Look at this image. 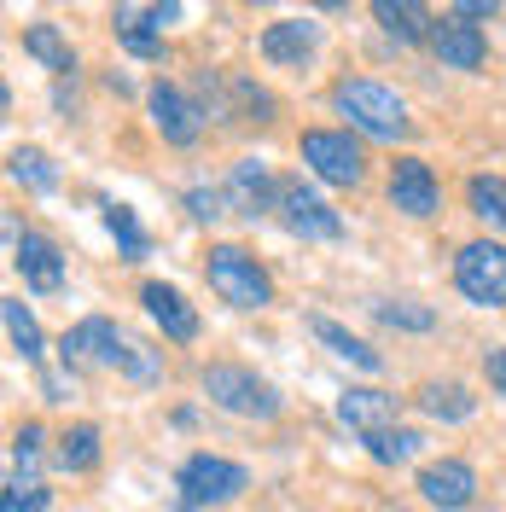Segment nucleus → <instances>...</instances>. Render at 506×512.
<instances>
[{
	"label": "nucleus",
	"instance_id": "1",
	"mask_svg": "<svg viewBox=\"0 0 506 512\" xmlns=\"http://www.w3.org/2000/svg\"><path fill=\"white\" fill-rule=\"evenodd\" d=\"M64 361L70 367H99V373H128V379H140V384L163 379V355L152 344H140V338H128L123 326L105 315L64 332Z\"/></svg>",
	"mask_w": 506,
	"mask_h": 512
},
{
	"label": "nucleus",
	"instance_id": "2",
	"mask_svg": "<svg viewBox=\"0 0 506 512\" xmlns=\"http://www.w3.org/2000/svg\"><path fill=\"white\" fill-rule=\"evenodd\" d=\"M338 99V111H344L349 123L361 128V134H373V140H402L408 134V111H402V99L379 88V82H367V76H349L332 88Z\"/></svg>",
	"mask_w": 506,
	"mask_h": 512
},
{
	"label": "nucleus",
	"instance_id": "3",
	"mask_svg": "<svg viewBox=\"0 0 506 512\" xmlns=\"http://www.w3.org/2000/svg\"><path fill=\"white\" fill-rule=\"evenodd\" d=\"M204 274H210L216 297H222V303H233V309H262V303L274 297L268 268H262L251 251H239V245H216V251H210V262H204Z\"/></svg>",
	"mask_w": 506,
	"mask_h": 512
},
{
	"label": "nucleus",
	"instance_id": "4",
	"mask_svg": "<svg viewBox=\"0 0 506 512\" xmlns=\"http://www.w3.org/2000/svg\"><path fill=\"white\" fill-rule=\"evenodd\" d=\"M204 396H210L216 408H227V414H239V419H274L280 414V396L256 379L251 367H233V361L204 367Z\"/></svg>",
	"mask_w": 506,
	"mask_h": 512
},
{
	"label": "nucleus",
	"instance_id": "5",
	"mask_svg": "<svg viewBox=\"0 0 506 512\" xmlns=\"http://www.w3.org/2000/svg\"><path fill=\"white\" fill-rule=\"evenodd\" d=\"M175 489H181V507H222V501L251 489V472L222 460V454H192L181 466V478H175Z\"/></svg>",
	"mask_w": 506,
	"mask_h": 512
},
{
	"label": "nucleus",
	"instance_id": "6",
	"mask_svg": "<svg viewBox=\"0 0 506 512\" xmlns=\"http://www.w3.org/2000/svg\"><path fill=\"white\" fill-rule=\"evenodd\" d=\"M454 286L483 309H506V245L495 239H472L454 256Z\"/></svg>",
	"mask_w": 506,
	"mask_h": 512
},
{
	"label": "nucleus",
	"instance_id": "7",
	"mask_svg": "<svg viewBox=\"0 0 506 512\" xmlns=\"http://www.w3.org/2000/svg\"><path fill=\"white\" fill-rule=\"evenodd\" d=\"M303 163L315 169L320 181H332V187H355L361 175H367V158H361V146L338 134V128H309L303 134Z\"/></svg>",
	"mask_w": 506,
	"mask_h": 512
},
{
	"label": "nucleus",
	"instance_id": "8",
	"mask_svg": "<svg viewBox=\"0 0 506 512\" xmlns=\"http://www.w3.org/2000/svg\"><path fill=\"white\" fill-rule=\"evenodd\" d=\"M280 222L291 227V233H303V239H338V233H344L338 210H332L315 187H303V181H285L280 187Z\"/></svg>",
	"mask_w": 506,
	"mask_h": 512
},
{
	"label": "nucleus",
	"instance_id": "9",
	"mask_svg": "<svg viewBox=\"0 0 506 512\" xmlns=\"http://www.w3.org/2000/svg\"><path fill=\"white\" fill-rule=\"evenodd\" d=\"M390 204H396V210H408V216H437L443 187H437L431 163H419V158L396 163V169H390Z\"/></svg>",
	"mask_w": 506,
	"mask_h": 512
},
{
	"label": "nucleus",
	"instance_id": "10",
	"mask_svg": "<svg viewBox=\"0 0 506 512\" xmlns=\"http://www.w3.org/2000/svg\"><path fill=\"white\" fill-rule=\"evenodd\" d=\"M152 123H158V134L169 146H192V140L204 134V111H198L181 88L158 82V88H152Z\"/></svg>",
	"mask_w": 506,
	"mask_h": 512
},
{
	"label": "nucleus",
	"instance_id": "11",
	"mask_svg": "<svg viewBox=\"0 0 506 512\" xmlns=\"http://www.w3.org/2000/svg\"><path fill=\"white\" fill-rule=\"evenodd\" d=\"M431 53L448 64V70H477V64L489 59V41L477 30L472 18H443L437 30H431Z\"/></svg>",
	"mask_w": 506,
	"mask_h": 512
},
{
	"label": "nucleus",
	"instance_id": "12",
	"mask_svg": "<svg viewBox=\"0 0 506 512\" xmlns=\"http://www.w3.org/2000/svg\"><path fill=\"white\" fill-rule=\"evenodd\" d=\"M419 489H425V501H431V507L460 512V507H472L477 472L466 466V460H437V466H425V472H419Z\"/></svg>",
	"mask_w": 506,
	"mask_h": 512
},
{
	"label": "nucleus",
	"instance_id": "13",
	"mask_svg": "<svg viewBox=\"0 0 506 512\" xmlns=\"http://www.w3.org/2000/svg\"><path fill=\"white\" fill-rule=\"evenodd\" d=\"M12 262L24 268V280H30L35 291H59L64 286V256H59V245H53L47 233H18Z\"/></svg>",
	"mask_w": 506,
	"mask_h": 512
},
{
	"label": "nucleus",
	"instance_id": "14",
	"mask_svg": "<svg viewBox=\"0 0 506 512\" xmlns=\"http://www.w3.org/2000/svg\"><path fill=\"white\" fill-rule=\"evenodd\" d=\"M338 419L361 437H379V431H396V396L384 390H344L338 396Z\"/></svg>",
	"mask_w": 506,
	"mask_h": 512
},
{
	"label": "nucleus",
	"instance_id": "15",
	"mask_svg": "<svg viewBox=\"0 0 506 512\" xmlns=\"http://www.w3.org/2000/svg\"><path fill=\"white\" fill-rule=\"evenodd\" d=\"M140 303L152 309V320H158L163 332L175 338V344H192L198 338V315H192V303L181 297L175 286H163V280H152V286H140Z\"/></svg>",
	"mask_w": 506,
	"mask_h": 512
},
{
	"label": "nucleus",
	"instance_id": "16",
	"mask_svg": "<svg viewBox=\"0 0 506 512\" xmlns=\"http://www.w3.org/2000/svg\"><path fill=\"white\" fill-rule=\"evenodd\" d=\"M373 18L396 41H431V30H437V18H431L425 0H373Z\"/></svg>",
	"mask_w": 506,
	"mask_h": 512
},
{
	"label": "nucleus",
	"instance_id": "17",
	"mask_svg": "<svg viewBox=\"0 0 506 512\" xmlns=\"http://www.w3.org/2000/svg\"><path fill=\"white\" fill-rule=\"evenodd\" d=\"M268 198H274V181H268V169L262 163H233V175H227V204L239 210V216H262L268 210Z\"/></svg>",
	"mask_w": 506,
	"mask_h": 512
},
{
	"label": "nucleus",
	"instance_id": "18",
	"mask_svg": "<svg viewBox=\"0 0 506 512\" xmlns=\"http://www.w3.org/2000/svg\"><path fill=\"white\" fill-rule=\"evenodd\" d=\"M309 53H315V24L309 18L268 24V35H262V59H274V64H303Z\"/></svg>",
	"mask_w": 506,
	"mask_h": 512
},
{
	"label": "nucleus",
	"instance_id": "19",
	"mask_svg": "<svg viewBox=\"0 0 506 512\" xmlns=\"http://www.w3.org/2000/svg\"><path fill=\"white\" fill-rule=\"evenodd\" d=\"M41 425H18L12 431V483L6 489H41Z\"/></svg>",
	"mask_w": 506,
	"mask_h": 512
},
{
	"label": "nucleus",
	"instance_id": "20",
	"mask_svg": "<svg viewBox=\"0 0 506 512\" xmlns=\"http://www.w3.org/2000/svg\"><path fill=\"white\" fill-rule=\"evenodd\" d=\"M117 35H123L128 53H140V59H158L163 53L158 24H152V12H140V6H117Z\"/></svg>",
	"mask_w": 506,
	"mask_h": 512
},
{
	"label": "nucleus",
	"instance_id": "21",
	"mask_svg": "<svg viewBox=\"0 0 506 512\" xmlns=\"http://www.w3.org/2000/svg\"><path fill=\"white\" fill-rule=\"evenodd\" d=\"M309 326H315V338H320V344H326V350H332V355H344V361H355V367H367V373L379 367V350H367V344H361L355 332H344L338 320L315 315V320H309Z\"/></svg>",
	"mask_w": 506,
	"mask_h": 512
},
{
	"label": "nucleus",
	"instance_id": "22",
	"mask_svg": "<svg viewBox=\"0 0 506 512\" xmlns=\"http://www.w3.org/2000/svg\"><path fill=\"white\" fill-rule=\"evenodd\" d=\"M0 315H6V338H12V350L24 355V361H41L47 344H41V326H35L30 309H24L18 297H6V303H0Z\"/></svg>",
	"mask_w": 506,
	"mask_h": 512
},
{
	"label": "nucleus",
	"instance_id": "23",
	"mask_svg": "<svg viewBox=\"0 0 506 512\" xmlns=\"http://www.w3.org/2000/svg\"><path fill=\"white\" fill-rule=\"evenodd\" d=\"M59 466L64 472H94L99 466V431L94 425H70L59 437Z\"/></svg>",
	"mask_w": 506,
	"mask_h": 512
},
{
	"label": "nucleus",
	"instance_id": "24",
	"mask_svg": "<svg viewBox=\"0 0 506 512\" xmlns=\"http://www.w3.org/2000/svg\"><path fill=\"white\" fill-rule=\"evenodd\" d=\"M419 408H425L431 419H466L477 402L460 390V384H425V390H419Z\"/></svg>",
	"mask_w": 506,
	"mask_h": 512
},
{
	"label": "nucleus",
	"instance_id": "25",
	"mask_svg": "<svg viewBox=\"0 0 506 512\" xmlns=\"http://www.w3.org/2000/svg\"><path fill=\"white\" fill-rule=\"evenodd\" d=\"M24 53L41 59L47 70H76V59H70V47L53 35V24H30V30H24Z\"/></svg>",
	"mask_w": 506,
	"mask_h": 512
},
{
	"label": "nucleus",
	"instance_id": "26",
	"mask_svg": "<svg viewBox=\"0 0 506 512\" xmlns=\"http://www.w3.org/2000/svg\"><path fill=\"white\" fill-rule=\"evenodd\" d=\"M472 216L489 227H506V181L501 175H477L472 181Z\"/></svg>",
	"mask_w": 506,
	"mask_h": 512
},
{
	"label": "nucleus",
	"instance_id": "27",
	"mask_svg": "<svg viewBox=\"0 0 506 512\" xmlns=\"http://www.w3.org/2000/svg\"><path fill=\"white\" fill-rule=\"evenodd\" d=\"M12 175H18V181H30L35 192L59 187V169H53V158H47V152H35V146H18V152H12Z\"/></svg>",
	"mask_w": 506,
	"mask_h": 512
},
{
	"label": "nucleus",
	"instance_id": "28",
	"mask_svg": "<svg viewBox=\"0 0 506 512\" xmlns=\"http://www.w3.org/2000/svg\"><path fill=\"white\" fill-rule=\"evenodd\" d=\"M413 448H419V437H413V431H379V437H367V454H373L379 466H402Z\"/></svg>",
	"mask_w": 506,
	"mask_h": 512
},
{
	"label": "nucleus",
	"instance_id": "29",
	"mask_svg": "<svg viewBox=\"0 0 506 512\" xmlns=\"http://www.w3.org/2000/svg\"><path fill=\"white\" fill-rule=\"evenodd\" d=\"M105 227L123 239L128 256H146V233H140V222H134V210H128V204H105Z\"/></svg>",
	"mask_w": 506,
	"mask_h": 512
},
{
	"label": "nucleus",
	"instance_id": "30",
	"mask_svg": "<svg viewBox=\"0 0 506 512\" xmlns=\"http://www.w3.org/2000/svg\"><path fill=\"white\" fill-rule=\"evenodd\" d=\"M379 320L384 326H408V332H431V320L437 315H431V309H408V303H384Z\"/></svg>",
	"mask_w": 506,
	"mask_h": 512
},
{
	"label": "nucleus",
	"instance_id": "31",
	"mask_svg": "<svg viewBox=\"0 0 506 512\" xmlns=\"http://www.w3.org/2000/svg\"><path fill=\"white\" fill-rule=\"evenodd\" d=\"M233 99H239V105H251V111H256V123H268V111H274V99L262 94L256 82H245V76H233Z\"/></svg>",
	"mask_w": 506,
	"mask_h": 512
},
{
	"label": "nucleus",
	"instance_id": "32",
	"mask_svg": "<svg viewBox=\"0 0 506 512\" xmlns=\"http://www.w3.org/2000/svg\"><path fill=\"white\" fill-rule=\"evenodd\" d=\"M187 210H192V222H216V216H222V192L192 187V192H187Z\"/></svg>",
	"mask_w": 506,
	"mask_h": 512
},
{
	"label": "nucleus",
	"instance_id": "33",
	"mask_svg": "<svg viewBox=\"0 0 506 512\" xmlns=\"http://www.w3.org/2000/svg\"><path fill=\"white\" fill-rule=\"evenodd\" d=\"M41 507H47V489H6L0 512H41Z\"/></svg>",
	"mask_w": 506,
	"mask_h": 512
},
{
	"label": "nucleus",
	"instance_id": "34",
	"mask_svg": "<svg viewBox=\"0 0 506 512\" xmlns=\"http://www.w3.org/2000/svg\"><path fill=\"white\" fill-rule=\"evenodd\" d=\"M483 373H489V384L506 396V350H489V355H483Z\"/></svg>",
	"mask_w": 506,
	"mask_h": 512
},
{
	"label": "nucleus",
	"instance_id": "35",
	"mask_svg": "<svg viewBox=\"0 0 506 512\" xmlns=\"http://www.w3.org/2000/svg\"><path fill=\"white\" fill-rule=\"evenodd\" d=\"M146 12H152V24H158V35L169 30L175 18H181V6H175V0H158V6H146Z\"/></svg>",
	"mask_w": 506,
	"mask_h": 512
},
{
	"label": "nucleus",
	"instance_id": "36",
	"mask_svg": "<svg viewBox=\"0 0 506 512\" xmlns=\"http://www.w3.org/2000/svg\"><path fill=\"white\" fill-rule=\"evenodd\" d=\"M454 6H460V18H489L501 0H454Z\"/></svg>",
	"mask_w": 506,
	"mask_h": 512
},
{
	"label": "nucleus",
	"instance_id": "37",
	"mask_svg": "<svg viewBox=\"0 0 506 512\" xmlns=\"http://www.w3.org/2000/svg\"><path fill=\"white\" fill-rule=\"evenodd\" d=\"M315 6H326V12H338V6H344V0H315Z\"/></svg>",
	"mask_w": 506,
	"mask_h": 512
}]
</instances>
